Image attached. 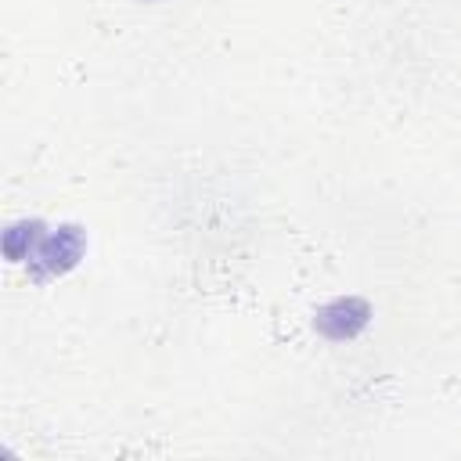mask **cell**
Instances as JSON below:
<instances>
[{
	"label": "cell",
	"mask_w": 461,
	"mask_h": 461,
	"mask_svg": "<svg viewBox=\"0 0 461 461\" xmlns=\"http://www.w3.org/2000/svg\"><path fill=\"white\" fill-rule=\"evenodd\" d=\"M79 252H83L79 230H76V227H65V230H58L54 238H47L40 259H43L47 270H65V267H72V263L79 259Z\"/></svg>",
	"instance_id": "cell-1"
}]
</instances>
